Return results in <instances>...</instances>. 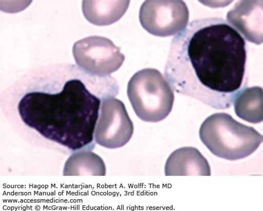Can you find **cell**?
Wrapping results in <instances>:
<instances>
[{
  "mask_svg": "<svg viewBox=\"0 0 263 211\" xmlns=\"http://www.w3.org/2000/svg\"><path fill=\"white\" fill-rule=\"evenodd\" d=\"M17 104L23 122L73 151L93 148L102 101L118 93L112 76L90 75L74 65L50 66L25 76Z\"/></svg>",
  "mask_w": 263,
  "mask_h": 211,
  "instance_id": "obj_1",
  "label": "cell"
},
{
  "mask_svg": "<svg viewBox=\"0 0 263 211\" xmlns=\"http://www.w3.org/2000/svg\"><path fill=\"white\" fill-rule=\"evenodd\" d=\"M247 60L245 38L226 21L198 19L173 37L164 73L178 93L224 110L247 85Z\"/></svg>",
  "mask_w": 263,
  "mask_h": 211,
  "instance_id": "obj_2",
  "label": "cell"
},
{
  "mask_svg": "<svg viewBox=\"0 0 263 211\" xmlns=\"http://www.w3.org/2000/svg\"><path fill=\"white\" fill-rule=\"evenodd\" d=\"M199 136L214 156L231 161L252 155L263 141L261 134L254 127L243 125L224 112L214 113L205 120Z\"/></svg>",
  "mask_w": 263,
  "mask_h": 211,
  "instance_id": "obj_3",
  "label": "cell"
},
{
  "mask_svg": "<svg viewBox=\"0 0 263 211\" xmlns=\"http://www.w3.org/2000/svg\"><path fill=\"white\" fill-rule=\"evenodd\" d=\"M127 93L133 109L141 120L158 123L172 110L175 94L169 83L159 70L146 68L134 74Z\"/></svg>",
  "mask_w": 263,
  "mask_h": 211,
  "instance_id": "obj_4",
  "label": "cell"
},
{
  "mask_svg": "<svg viewBox=\"0 0 263 211\" xmlns=\"http://www.w3.org/2000/svg\"><path fill=\"white\" fill-rule=\"evenodd\" d=\"M72 51L77 65L80 68L100 78L117 71L125 60L120 48L103 36H91L78 41Z\"/></svg>",
  "mask_w": 263,
  "mask_h": 211,
  "instance_id": "obj_5",
  "label": "cell"
},
{
  "mask_svg": "<svg viewBox=\"0 0 263 211\" xmlns=\"http://www.w3.org/2000/svg\"><path fill=\"white\" fill-rule=\"evenodd\" d=\"M189 10L183 1H148L141 6L139 20L149 33L159 37L178 34L187 26Z\"/></svg>",
  "mask_w": 263,
  "mask_h": 211,
  "instance_id": "obj_6",
  "label": "cell"
},
{
  "mask_svg": "<svg viewBox=\"0 0 263 211\" xmlns=\"http://www.w3.org/2000/svg\"><path fill=\"white\" fill-rule=\"evenodd\" d=\"M95 132L96 142L104 148L117 149L129 142L134 125L123 102L114 97L102 102Z\"/></svg>",
  "mask_w": 263,
  "mask_h": 211,
  "instance_id": "obj_7",
  "label": "cell"
},
{
  "mask_svg": "<svg viewBox=\"0 0 263 211\" xmlns=\"http://www.w3.org/2000/svg\"><path fill=\"white\" fill-rule=\"evenodd\" d=\"M227 21L246 39L262 43V1H240L227 14Z\"/></svg>",
  "mask_w": 263,
  "mask_h": 211,
  "instance_id": "obj_8",
  "label": "cell"
},
{
  "mask_svg": "<svg viewBox=\"0 0 263 211\" xmlns=\"http://www.w3.org/2000/svg\"><path fill=\"white\" fill-rule=\"evenodd\" d=\"M166 176H210L208 160L194 147H183L173 151L165 166Z\"/></svg>",
  "mask_w": 263,
  "mask_h": 211,
  "instance_id": "obj_9",
  "label": "cell"
},
{
  "mask_svg": "<svg viewBox=\"0 0 263 211\" xmlns=\"http://www.w3.org/2000/svg\"><path fill=\"white\" fill-rule=\"evenodd\" d=\"M129 4V1H83V14L89 23L107 26L119 21Z\"/></svg>",
  "mask_w": 263,
  "mask_h": 211,
  "instance_id": "obj_10",
  "label": "cell"
},
{
  "mask_svg": "<svg viewBox=\"0 0 263 211\" xmlns=\"http://www.w3.org/2000/svg\"><path fill=\"white\" fill-rule=\"evenodd\" d=\"M234 110L237 117L257 124L263 120V91L260 87L245 88L237 95Z\"/></svg>",
  "mask_w": 263,
  "mask_h": 211,
  "instance_id": "obj_11",
  "label": "cell"
},
{
  "mask_svg": "<svg viewBox=\"0 0 263 211\" xmlns=\"http://www.w3.org/2000/svg\"><path fill=\"white\" fill-rule=\"evenodd\" d=\"M106 166L102 159L90 150H80L67 159L64 176H105Z\"/></svg>",
  "mask_w": 263,
  "mask_h": 211,
  "instance_id": "obj_12",
  "label": "cell"
}]
</instances>
